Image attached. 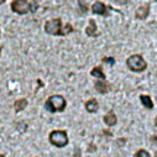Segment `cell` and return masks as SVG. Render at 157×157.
I'll list each match as a JSON object with an SVG mask.
<instances>
[{
	"label": "cell",
	"instance_id": "11",
	"mask_svg": "<svg viewBox=\"0 0 157 157\" xmlns=\"http://www.w3.org/2000/svg\"><path fill=\"white\" fill-rule=\"evenodd\" d=\"M98 108H99V105H98V101L95 99H90L86 103V109L89 113H95L98 110Z\"/></svg>",
	"mask_w": 157,
	"mask_h": 157
},
{
	"label": "cell",
	"instance_id": "15",
	"mask_svg": "<svg viewBox=\"0 0 157 157\" xmlns=\"http://www.w3.org/2000/svg\"><path fill=\"white\" fill-rule=\"evenodd\" d=\"M73 31H74V30H73L72 25H71V24H67L66 26H63L62 33H63V36H66V35H68V33H71V32H73Z\"/></svg>",
	"mask_w": 157,
	"mask_h": 157
},
{
	"label": "cell",
	"instance_id": "21",
	"mask_svg": "<svg viewBox=\"0 0 157 157\" xmlns=\"http://www.w3.org/2000/svg\"><path fill=\"white\" fill-rule=\"evenodd\" d=\"M2 50H3V47H0V53H2Z\"/></svg>",
	"mask_w": 157,
	"mask_h": 157
},
{
	"label": "cell",
	"instance_id": "2",
	"mask_svg": "<svg viewBox=\"0 0 157 157\" xmlns=\"http://www.w3.org/2000/svg\"><path fill=\"white\" fill-rule=\"evenodd\" d=\"M126 63H128V67H129L131 71H134V72H142V71H145L146 67H147L145 59H144L142 56H140V55L130 56V57L128 58Z\"/></svg>",
	"mask_w": 157,
	"mask_h": 157
},
{
	"label": "cell",
	"instance_id": "19",
	"mask_svg": "<svg viewBox=\"0 0 157 157\" xmlns=\"http://www.w3.org/2000/svg\"><path fill=\"white\" fill-rule=\"evenodd\" d=\"M0 4H4V0H0Z\"/></svg>",
	"mask_w": 157,
	"mask_h": 157
},
{
	"label": "cell",
	"instance_id": "20",
	"mask_svg": "<svg viewBox=\"0 0 157 157\" xmlns=\"http://www.w3.org/2000/svg\"><path fill=\"white\" fill-rule=\"evenodd\" d=\"M0 157H5V155H2V153H0Z\"/></svg>",
	"mask_w": 157,
	"mask_h": 157
},
{
	"label": "cell",
	"instance_id": "8",
	"mask_svg": "<svg viewBox=\"0 0 157 157\" xmlns=\"http://www.w3.org/2000/svg\"><path fill=\"white\" fill-rule=\"evenodd\" d=\"M86 33H87L88 36H90V37L98 36V32H97V24H95V21H94L93 19L89 20V26L86 29Z\"/></svg>",
	"mask_w": 157,
	"mask_h": 157
},
{
	"label": "cell",
	"instance_id": "12",
	"mask_svg": "<svg viewBox=\"0 0 157 157\" xmlns=\"http://www.w3.org/2000/svg\"><path fill=\"white\" fill-rule=\"evenodd\" d=\"M140 100H141V103H142L144 106H146L148 109H152L153 108V103H152V100L150 99L148 95H140Z\"/></svg>",
	"mask_w": 157,
	"mask_h": 157
},
{
	"label": "cell",
	"instance_id": "6",
	"mask_svg": "<svg viewBox=\"0 0 157 157\" xmlns=\"http://www.w3.org/2000/svg\"><path fill=\"white\" fill-rule=\"evenodd\" d=\"M92 10L94 14H98V15H104V16L108 15V8L101 2H95L92 6Z\"/></svg>",
	"mask_w": 157,
	"mask_h": 157
},
{
	"label": "cell",
	"instance_id": "3",
	"mask_svg": "<svg viewBox=\"0 0 157 157\" xmlns=\"http://www.w3.org/2000/svg\"><path fill=\"white\" fill-rule=\"evenodd\" d=\"M50 142L57 147H63L68 144L67 132L63 130H55L50 134Z\"/></svg>",
	"mask_w": 157,
	"mask_h": 157
},
{
	"label": "cell",
	"instance_id": "17",
	"mask_svg": "<svg viewBox=\"0 0 157 157\" xmlns=\"http://www.w3.org/2000/svg\"><path fill=\"white\" fill-rule=\"evenodd\" d=\"M103 62H106V63H109L110 66H113V64L115 63V59L111 58V57H105V58H103Z\"/></svg>",
	"mask_w": 157,
	"mask_h": 157
},
{
	"label": "cell",
	"instance_id": "9",
	"mask_svg": "<svg viewBox=\"0 0 157 157\" xmlns=\"http://www.w3.org/2000/svg\"><path fill=\"white\" fill-rule=\"evenodd\" d=\"M95 89L99 93L105 94V93H108L110 90V86L106 82H104V81H98V82H95Z\"/></svg>",
	"mask_w": 157,
	"mask_h": 157
},
{
	"label": "cell",
	"instance_id": "10",
	"mask_svg": "<svg viewBox=\"0 0 157 157\" xmlns=\"http://www.w3.org/2000/svg\"><path fill=\"white\" fill-rule=\"evenodd\" d=\"M104 121H105V124H106V125H109V126L115 125V124H116V121H117L116 115H115L113 111H109V113L104 116Z\"/></svg>",
	"mask_w": 157,
	"mask_h": 157
},
{
	"label": "cell",
	"instance_id": "4",
	"mask_svg": "<svg viewBox=\"0 0 157 157\" xmlns=\"http://www.w3.org/2000/svg\"><path fill=\"white\" fill-rule=\"evenodd\" d=\"M62 30H63V26H62L61 19H51V20L46 21V24H45V31L50 35L63 36Z\"/></svg>",
	"mask_w": 157,
	"mask_h": 157
},
{
	"label": "cell",
	"instance_id": "13",
	"mask_svg": "<svg viewBox=\"0 0 157 157\" xmlns=\"http://www.w3.org/2000/svg\"><path fill=\"white\" fill-rule=\"evenodd\" d=\"M15 110L16 111H21V110H24L26 106H27V100L26 99H19V100H16L15 101Z\"/></svg>",
	"mask_w": 157,
	"mask_h": 157
},
{
	"label": "cell",
	"instance_id": "18",
	"mask_svg": "<svg viewBox=\"0 0 157 157\" xmlns=\"http://www.w3.org/2000/svg\"><path fill=\"white\" fill-rule=\"evenodd\" d=\"M37 6H38L37 2H31V11H32V13H35V11L37 10Z\"/></svg>",
	"mask_w": 157,
	"mask_h": 157
},
{
	"label": "cell",
	"instance_id": "7",
	"mask_svg": "<svg viewBox=\"0 0 157 157\" xmlns=\"http://www.w3.org/2000/svg\"><path fill=\"white\" fill-rule=\"evenodd\" d=\"M148 13H150V6L148 5H142L136 10V17L144 20L148 16Z\"/></svg>",
	"mask_w": 157,
	"mask_h": 157
},
{
	"label": "cell",
	"instance_id": "22",
	"mask_svg": "<svg viewBox=\"0 0 157 157\" xmlns=\"http://www.w3.org/2000/svg\"><path fill=\"white\" fill-rule=\"evenodd\" d=\"M155 157H157V152H156V153H155Z\"/></svg>",
	"mask_w": 157,
	"mask_h": 157
},
{
	"label": "cell",
	"instance_id": "1",
	"mask_svg": "<svg viewBox=\"0 0 157 157\" xmlns=\"http://www.w3.org/2000/svg\"><path fill=\"white\" fill-rule=\"evenodd\" d=\"M64 108H66V99L62 95H51L45 103V109L50 113L63 111Z\"/></svg>",
	"mask_w": 157,
	"mask_h": 157
},
{
	"label": "cell",
	"instance_id": "16",
	"mask_svg": "<svg viewBox=\"0 0 157 157\" xmlns=\"http://www.w3.org/2000/svg\"><path fill=\"white\" fill-rule=\"evenodd\" d=\"M135 157H151L150 153L146 151V150H139L135 155Z\"/></svg>",
	"mask_w": 157,
	"mask_h": 157
},
{
	"label": "cell",
	"instance_id": "14",
	"mask_svg": "<svg viewBox=\"0 0 157 157\" xmlns=\"http://www.w3.org/2000/svg\"><path fill=\"white\" fill-rule=\"evenodd\" d=\"M90 73H92V75H93V77L100 78V79H105V74L103 73V71H101V68H100V67H95V68H93Z\"/></svg>",
	"mask_w": 157,
	"mask_h": 157
},
{
	"label": "cell",
	"instance_id": "23",
	"mask_svg": "<svg viewBox=\"0 0 157 157\" xmlns=\"http://www.w3.org/2000/svg\"><path fill=\"white\" fill-rule=\"evenodd\" d=\"M156 125H157V117H156Z\"/></svg>",
	"mask_w": 157,
	"mask_h": 157
},
{
	"label": "cell",
	"instance_id": "5",
	"mask_svg": "<svg viewBox=\"0 0 157 157\" xmlns=\"http://www.w3.org/2000/svg\"><path fill=\"white\" fill-rule=\"evenodd\" d=\"M11 10L16 14L24 15L31 10V2H26V0H15L11 3Z\"/></svg>",
	"mask_w": 157,
	"mask_h": 157
}]
</instances>
